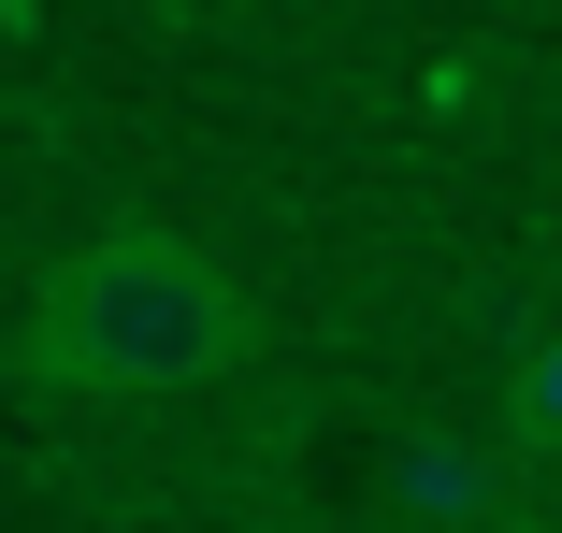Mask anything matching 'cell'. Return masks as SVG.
Wrapping results in <instances>:
<instances>
[{"label":"cell","mask_w":562,"mask_h":533,"mask_svg":"<svg viewBox=\"0 0 562 533\" xmlns=\"http://www.w3.org/2000/svg\"><path fill=\"white\" fill-rule=\"evenodd\" d=\"M505 404H519V447L533 462H562V317L519 347V375H505Z\"/></svg>","instance_id":"obj_3"},{"label":"cell","mask_w":562,"mask_h":533,"mask_svg":"<svg viewBox=\"0 0 562 533\" xmlns=\"http://www.w3.org/2000/svg\"><path fill=\"white\" fill-rule=\"evenodd\" d=\"M246 347H260L246 274L188 231H145V217L87 231L15 317V375L72 389V404H173V389H216Z\"/></svg>","instance_id":"obj_1"},{"label":"cell","mask_w":562,"mask_h":533,"mask_svg":"<svg viewBox=\"0 0 562 533\" xmlns=\"http://www.w3.org/2000/svg\"><path fill=\"white\" fill-rule=\"evenodd\" d=\"M491 504H505V476H491V462H462V447L404 462V519H491Z\"/></svg>","instance_id":"obj_2"}]
</instances>
